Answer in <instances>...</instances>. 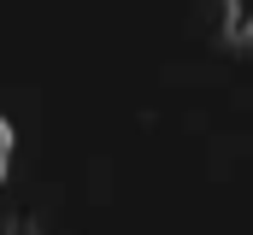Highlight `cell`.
<instances>
[{
  "instance_id": "cell-1",
  "label": "cell",
  "mask_w": 253,
  "mask_h": 235,
  "mask_svg": "<svg viewBox=\"0 0 253 235\" xmlns=\"http://www.w3.org/2000/svg\"><path fill=\"white\" fill-rule=\"evenodd\" d=\"M224 36L253 41V0H224Z\"/></svg>"
},
{
  "instance_id": "cell-3",
  "label": "cell",
  "mask_w": 253,
  "mask_h": 235,
  "mask_svg": "<svg viewBox=\"0 0 253 235\" xmlns=\"http://www.w3.org/2000/svg\"><path fill=\"white\" fill-rule=\"evenodd\" d=\"M0 235H42V224H36V218H12Z\"/></svg>"
},
{
  "instance_id": "cell-2",
  "label": "cell",
  "mask_w": 253,
  "mask_h": 235,
  "mask_svg": "<svg viewBox=\"0 0 253 235\" xmlns=\"http://www.w3.org/2000/svg\"><path fill=\"white\" fill-rule=\"evenodd\" d=\"M6 165H12V123L0 118V182H6Z\"/></svg>"
}]
</instances>
